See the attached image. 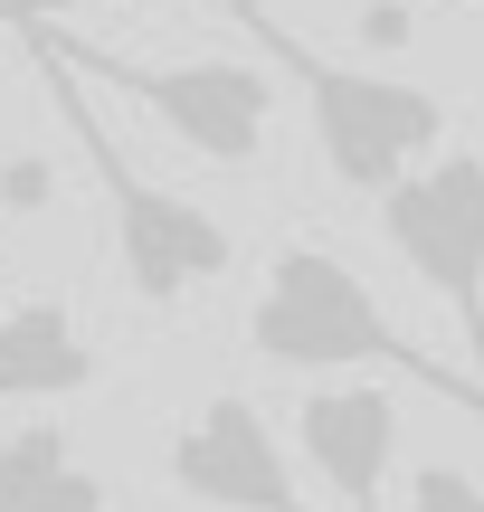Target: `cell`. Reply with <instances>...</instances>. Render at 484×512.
Instances as JSON below:
<instances>
[{"label": "cell", "mask_w": 484, "mask_h": 512, "mask_svg": "<svg viewBox=\"0 0 484 512\" xmlns=\"http://www.w3.org/2000/svg\"><path fill=\"white\" fill-rule=\"evenodd\" d=\"M295 446L323 484H333L342 512H380L399 465V399L380 380H323L314 399L295 408Z\"/></svg>", "instance_id": "52a82bcc"}, {"label": "cell", "mask_w": 484, "mask_h": 512, "mask_svg": "<svg viewBox=\"0 0 484 512\" xmlns=\"http://www.w3.org/2000/svg\"><path fill=\"white\" fill-rule=\"evenodd\" d=\"M475 10H484V0H475Z\"/></svg>", "instance_id": "7c38bea8"}, {"label": "cell", "mask_w": 484, "mask_h": 512, "mask_svg": "<svg viewBox=\"0 0 484 512\" xmlns=\"http://www.w3.org/2000/svg\"><path fill=\"white\" fill-rule=\"evenodd\" d=\"M171 484L209 512H304L295 475H285V437L266 427L257 399L219 389L209 408H190L171 437Z\"/></svg>", "instance_id": "8992f818"}, {"label": "cell", "mask_w": 484, "mask_h": 512, "mask_svg": "<svg viewBox=\"0 0 484 512\" xmlns=\"http://www.w3.org/2000/svg\"><path fill=\"white\" fill-rule=\"evenodd\" d=\"M0 512H105V475L67 427H19L0 437Z\"/></svg>", "instance_id": "9c48e42d"}, {"label": "cell", "mask_w": 484, "mask_h": 512, "mask_svg": "<svg viewBox=\"0 0 484 512\" xmlns=\"http://www.w3.org/2000/svg\"><path fill=\"white\" fill-rule=\"evenodd\" d=\"M247 351H257L266 370H304V380H333V370H399V380H428L437 399L484 408V389L456 380L447 361H428L333 247H276L266 256V285H257V304H247Z\"/></svg>", "instance_id": "7a4b0ae2"}, {"label": "cell", "mask_w": 484, "mask_h": 512, "mask_svg": "<svg viewBox=\"0 0 484 512\" xmlns=\"http://www.w3.org/2000/svg\"><path fill=\"white\" fill-rule=\"evenodd\" d=\"M0 285H10V247H0Z\"/></svg>", "instance_id": "8fae6325"}, {"label": "cell", "mask_w": 484, "mask_h": 512, "mask_svg": "<svg viewBox=\"0 0 484 512\" xmlns=\"http://www.w3.org/2000/svg\"><path fill=\"white\" fill-rule=\"evenodd\" d=\"M380 238L399 247V266L456 313L475 351V389H484V152H437L380 200Z\"/></svg>", "instance_id": "5b68a950"}, {"label": "cell", "mask_w": 484, "mask_h": 512, "mask_svg": "<svg viewBox=\"0 0 484 512\" xmlns=\"http://www.w3.org/2000/svg\"><path fill=\"white\" fill-rule=\"evenodd\" d=\"M29 57H38L48 105L67 114V133H76V152H86V171H95V190H105V209H114V256H124V285L143 294L152 313H171V304H190L200 285H219V275H228V228L209 219V209H190L181 190L143 181V171L124 162V143L105 133V114L86 105V76L57 57L48 29L29 38Z\"/></svg>", "instance_id": "3957f363"}, {"label": "cell", "mask_w": 484, "mask_h": 512, "mask_svg": "<svg viewBox=\"0 0 484 512\" xmlns=\"http://www.w3.org/2000/svg\"><path fill=\"white\" fill-rule=\"evenodd\" d=\"M219 10L247 29V48H257V57H276V76H295V86H304L314 152H323V171H333L352 200H361V190L390 200L418 162H437L447 95L409 86V76H380V67H342V57H323L314 38H295L276 10H257V0H219Z\"/></svg>", "instance_id": "6da1fadb"}, {"label": "cell", "mask_w": 484, "mask_h": 512, "mask_svg": "<svg viewBox=\"0 0 484 512\" xmlns=\"http://www.w3.org/2000/svg\"><path fill=\"white\" fill-rule=\"evenodd\" d=\"M86 380H95V351L57 294H29L0 313V399H76Z\"/></svg>", "instance_id": "ba28073f"}, {"label": "cell", "mask_w": 484, "mask_h": 512, "mask_svg": "<svg viewBox=\"0 0 484 512\" xmlns=\"http://www.w3.org/2000/svg\"><path fill=\"white\" fill-rule=\"evenodd\" d=\"M399 512H484V484L466 475V465H418Z\"/></svg>", "instance_id": "30bf717a"}, {"label": "cell", "mask_w": 484, "mask_h": 512, "mask_svg": "<svg viewBox=\"0 0 484 512\" xmlns=\"http://www.w3.org/2000/svg\"><path fill=\"white\" fill-rule=\"evenodd\" d=\"M48 38H57V57H67L76 76H105V86L133 95L181 152H200V162H219V171H247L266 152V133H276V86H266V67H247V57H133V48H86V38H67V29H48Z\"/></svg>", "instance_id": "277c9868"}]
</instances>
